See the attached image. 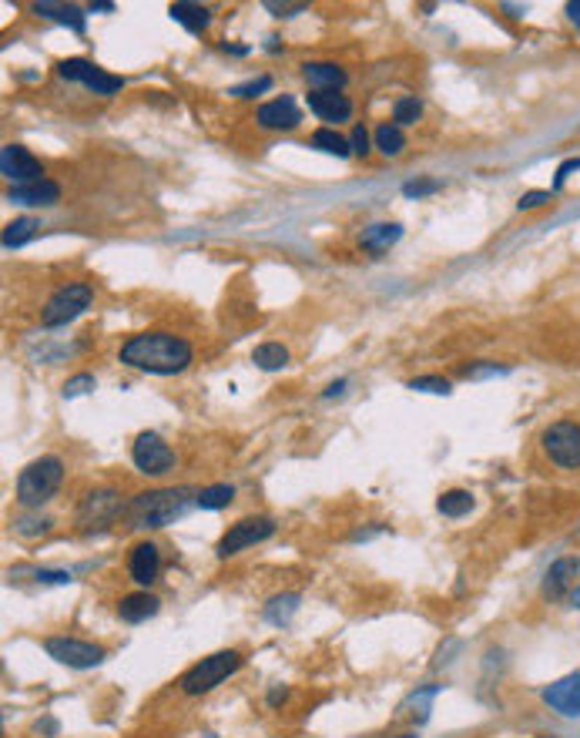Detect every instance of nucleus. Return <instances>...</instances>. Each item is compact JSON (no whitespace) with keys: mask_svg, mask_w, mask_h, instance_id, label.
I'll return each mask as SVG.
<instances>
[{"mask_svg":"<svg viewBox=\"0 0 580 738\" xmlns=\"http://www.w3.org/2000/svg\"><path fill=\"white\" fill-rule=\"evenodd\" d=\"M57 78L84 84V88H88V91H94L98 98H114V94L125 88V78L108 74L104 68H98L94 61H88V57H64V61H57Z\"/></svg>","mask_w":580,"mask_h":738,"instance_id":"nucleus-11","label":"nucleus"},{"mask_svg":"<svg viewBox=\"0 0 580 738\" xmlns=\"http://www.w3.org/2000/svg\"><path fill=\"white\" fill-rule=\"evenodd\" d=\"M554 202V192H547V188H533V192H523L517 202V212H533V208H544Z\"/></svg>","mask_w":580,"mask_h":738,"instance_id":"nucleus-38","label":"nucleus"},{"mask_svg":"<svg viewBox=\"0 0 580 738\" xmlns=\"http://www.w3.org/2000/svg\"><path fill=\"white\" fill-rule=\"evenodd\" d=\"M306 104H309V111L319 118V121H329V128L353 118V101L339 91H312L306 94Z\"/></svg>","mask_w":580,"mask_h":738,"instance_id":"nucleus-17","label":"nucleus"},{"mask_svg":"<svg viewBox=\"0 0 580 738\" xmlns=\"http://www.w3.org/2000/svg\"><path fill=\"white\" fill-rule=\"evenodd\" d=\"M349 145H353V155L369 158V151H373V135H369V128H366V125H356V128H353V135H349Z\"/></svg>","mask_w":580,"mask_h":738,"instance_id":"nucleus-39","label":"nucleus"},{"mask_svg":"<svg viewBox=\"0 0 580 738\" xmlns=\"http://www.w3.org/2000/svg\"><path fill=\"white\" fill-rule=\"evenodd\" d=\"M175 450L168 443L161 433L155 430H145V433H138L135 443H131V463H135L138 473H145V477H165L175 470Z\"/></svg>","mask_w":580,"mask_h":738,"instance_id":"nucleus-8","label":"nucleus"},{"mask_svg":"<svg viewBox=\"0 0 580 738\" xmlns=\"http://www.w3.org/2000/svg\"><path fill=\"white\" fill-rule=\"evenodd\" d=\"M373 148L379 151V155L386 158H399L406 151V135L403 128L393 125V121H383V125H376L373 131Z\"/></svg>","mask_w":580,"mask_h":738,"instance_id":"nucleus-25","label":"nucleus"},{"mask_svg":"<svg viewBox=\"0 0 580 738\" xmlns=\"http://www.w3.org/2000/svg\"><path fill=\"white\" fill-rule=\"evenodd\" d=\"M168 14H171V21L181 24L188 34H205L208 27H212V7H205V4L178 0V4H171V7H168Z\"/></svg>","mask_w":580,"mask_h":738,"instance_id":"nucleus-22","label":"nucleus"},{"mask_svg":"<svg viewBox=\"0 0 580 738\" xmlns=\"http://www.w3.org/2000/svg\"><path fill=\"white\" fill-rule=\"evenodd\" d=\"M272 88V78L269 74H262V78H252V81H245V84H235L232 88V98H259L262 91H269Z\"/></svg>","mask_w":580,"mask_h":738,"instance_id":"nucleus-36","label":"nucleus"},{"mask_svg":"<svg viewBox=\"0 0 580 738\" xmlns=\"http://www.w3.org/2000/svg\"><path fill=\"white\" fill-rule=\"evenodd\" d=\"M41 229V222L34 219V215H21V219H14L7 229H4V249H21L27 242L37 235Z\"/></svg>","mask_w":580,"mask_h":738,"instance_id":"nucleus-29","label":"nucleus"},{"mask_svg":"<svg viewBox=\"0 0 580 738\" xmlns=\"http://www.w3.org/2000/svg\"><path fill=\"white\" fill-rule=\"evenodd\" d=\"M299 604H302L299 594H292V591L275 594V598H269V604L262 608V618L269 624H275V628H285V624L292 621V614L299 611Z\"/></svg>","mask_w":580,"mask_h":738,"instance_id":"nucleus-26","label":"nucleus"},{"mask_svg":"<svg viewBox=\"0 0 580 738\" xmlns=\"http://www.w3.org/2000/svg\"><path fill=\"white\" fill-rule=\"evenodd\" d=\"M473 507H477V500H473V494H470V490H463V487L443 490V494L436 497V510H440L443 517H450V520L467 517Z\"/></svg>","mask_w":580,"mask_h":738,"instance_id":"nucleus-24","label":"nucleus"},{"mask_svg":"<svg viewBox=\"0 0 580 738\" xmlns=\"http://www.w3.org/2000/svg\"><path fill=\"white\" fill-rule=\"evenodd\" d=\"M440 188H443L440 178H416V182H406L403 185V195L406 198H426V195H433V192H440Z\"/></svg>","mask_w":580,"mask_h":738,"instance_id":"nucleus-37","label":"nucleus"},{"mask_svg":"<svg viewBox=\"0 0 580 738\" xmlns=\"http://www.w3.org/2000/svg\"><path fill=\"white\" fill-rule=\"evenodd\" d=\"M198 490L192 487H161V490H145L135 494V500L128 504V524L131 527H171L175 520H181L188 510L195 507Z\"/></svg>","mask_w":580,"mask_h":738,"instance_id":"nucleus-2","label":"nucleus"},{"mask_svg":"<svg viewBox=\"0 0 580 738\" xmlns=\"http://www.w3.org/2000/svg\"><path fill=\"white\" fill-rule=\"evenodd\" d=\"M403 738H416V735H403Z\"/></svg>","mask_w":580,"mask_h":738,"instance_id":"nucleus-50","label":"nucleus"},{"mask_svg":"<svg viewBox=\"0 0 580 738\" xmlns=\"http://www.w3.org/2000/svg\"><path fill=\"white\" fill-rule=\"evenodd\" d=\"M118 363L138 373L178 376L195 363V346L185 336L168 333V329H148V333L128 336L118 349Z\"/></svg>","mask_w":580,"mask_h":738,"instance_id":"nucleus-1","label":"nucleus"},{"mask_svg":"<svg viewBox=\"0 0 580 738\" xmlns=\"http://www.w3.org/2000/svg\"><path fill=\"white\" fill-rule=\"evenodd\" d=\"M94 386H98V379H94L91 373H78V376H71V379H64V386H61V396H64V400H74V396L91 393Z\"/></svg>","mask_w":580,"mask_h":738,"instance_id":"nucleus-33","label":"nucleus"},{"mask_svg":"<svg viewBox=\"0 0 580 738\" xmlns=\"http://www.w3.org/2000/svg\"><path fill=\"white\" fill-rule=\"evenodd\" d=\"M577 172H580V158H567V161H560L557 175H554V188H550V192H560V188L567 185V182L577 175Z\"/></svg>","mask_w":580,"mask_h":738,"instance_id":"nucleus-40","label":"nucleus"},{"mask_svg":"<svg viewBox=\"0 0 580 738\" xmlns=\"http://www.w3.org/2000/svg\"><path fill=\"white\" fill-rule=\"evenodd\" d=\"M232 500H235V487H232V483H212V487L198 490L195 507H202V510H222V507H228Z\"/></svg>","mask_w":580,"mask_h":738,"instance_id":"nucleus-30","label":"nucleus"},{"mask_svg":"<svg viewBox=\"0 0 580 738\" xmlns=\"http://www.w3.org/2000/svg\"><path fill=\"white\" fill-rule=\"evenodd\" d=\"M255 125L262 131H292V128L302 125V111L295 98L289 94H282V98H272V101L259 104L255 108Z\"/></svg>","mask_w":580,"mask_h":738,"instance_id":"nucleus-13","label":"nucleus"},{"mask_svg":"<svg viewBox=\"0 0 580 738\" xmlns=\"http://www.w3.org/2000/svg\"><path fill=\"white\" fill-rule=\"evenodd\" d=\"M564 11H567V21L580 31V0H570V4H567V7H564Z\"/></svg>","mask_w":580,"mask_h":738,"instance_id":"nucleus-44","label":"nucleus"},{"mask_svg":"<svg viewBox=\"0 0 580 738\" xmlns=\"http://www.w3.org/2000/svg\"><path fill=\"white\" fill-rule=\"evenodd\" d=\"M289 349L282 343H259L255 349H252V363L259 366V369H265V373H275V369H285L289 366Z\"/></svg>","mask_w":580,"mask_h":738,"instance_id":"nucleus-28","label":"nucleus"},{"mask_svg":"<svg viewBox=\"0 0 580 738\" xmlns=\"http://www.w3.org/2000/svg\"><path fill=\"white\" fill-rule=\"evenodd\" d=\"M222 51H225V54H239V57H242V54H249L252 47H242V44H228L225 41V44H222Z\"/></svg>","mask_w":580,"mask_h":738,"instance_id":"nucleus-47","label":"nucleus"},{"mask_svg":"<svg viewBox=\"0 0 580 738\" xmlns=\"http://www.w3.org/2000/svg\"><path fill=\"white\" fill-rule=\"evenodd\" d=\"M265 11H272L275 17H295V14H306V4H265Z\"/></svg>","mask_w":580,"mask_h":738,"instance_id":"nucleus-42","label":"nucleus"},{"mask_svg":"<svg viewBox=\"0 0 580 738\" xmlns=\"http://www.w3.org/2000/svg\"><path fill=\"white\" fill-rule=\"evenodd\" d=\"M51 531V520L47 517H21L14 520V534L17 537H41V534Z\"/></svg>","mask_w":580,"mask_h":738,"instance_id":"nucleus-34","label":"nucleus"},{"mask_svg":"<svg viewBox=\"0 0 580 738\" xmlns=\"http://www.w3.org/2000/svg\"><path fill=\"white\" fill-rule=\"evenodd\" d=\"M577 577H580V557H557V561L547 567V574H544L540 594H544L547 601H564V598L574 594Z\"/></svg>","mask_w":580,"mask_h":738,"instance_id":"nucleus-15","label":"nucleus"},{"mask_svg":"<svg viewBox=\"0 0 580 738\" xmlns=\"http://www.w3.org/2000/svg\"><path fill=\"white\" fill-rule=\"evenodd\" d=\"M409 390H416V393H433V396H450L453 393V383L446 379V376H416V379H409Z\"/></svg>","mask_w":580,"mask_h":738,"instance_id":"nucleus-32","label":"nucleus"},{"mask_svg":"<svg viewBox=\"0 0 580 738\" xmlns=\"http://www.w3.org/2000/svg\"><path fill=\"white\" fill-rule=\"evenodd\" d=\"M423 118V101L416 98V94H409V98H399V101L393 104V125L406 128V125H416Z\"/></svg>","mask_w":580,"mask_h":738,"instance_id":"nucleus-31","label":"nucleus"},{"mask_svg":"<svg viewBox=\"0 0 580 738\" xmlns=\"http://www.w3.org/2000/svg\"><path fill=\"white\" fill-rule=\"evenodd\" d=\"M275 520L269 514H252V517H242L235 520L225 534H222V541L215 544V557L218 561H228V557H235V554L249 551L255 544L269 541L272 534H275Z\"/></svg>","mask_w":580,"mask_h":738,"instance_id":"nucleus-7","label":"nucleus"},{"mask_svg":"<svg viewBox=\"0 0 580 738\" xmlns=\"http://www.w3.org/2000/svg\"><path fill=\"white\" fill-rule=\"evenodd\" d=\"M312 148H319V151H326V155H336V158H349L353 155V145H349V138L339 135L336 128H316L309 138Z\"/></svg>","mask_w":580,"mask_h":738,"instance_id":"nucleus-27","label":"nucleus"},{"mask_svg":"<svg viewBox=\"0 0 580 738\" xmlns=\"http://www.w3.org/2000/svg\"><path fill=\"white\" fill-rule=\"evenodd\" d=\"M302 78L312 84V91H339L349 81V74L342 71V64L336 61H306L302 64Z\"/></svg>","mask_w":580,"mask_h":738,"instance_id":"nucleus-19","label":"nucleus"},{"mask_svg":"<svg viewBox=\"0 0 580 738\" xmlns=\"http://www.w3.org/2000/svg\"><path fill=\"white\" fill-rule=\"evenodd\" d=\"M540 698L550 712H557L564 718H580V671H570V675L550 681L540 691Z\"/></svg>","mask_w":580,"mask_h":738,"instance_id":"nucleus-14","label":"nucleus"},{"mask_svg":"<svg viewBox=\"0 0 580 738\" xmlns=\"http://www.w3.org/2000/svg\"><path fill=\"white\" fill-rule=\"evenodd\" d=\"M503 373H507V366H497V363H490V359H480V363H470L460 369L463 379H490V376H503Z\"/></svg>","mask_w":580,"mask_h":738,"instance_id":"nucleus-35","label":"nucleus"},{"mask_svg":"<svg viewBox=\"0 0 580 738\" xmlns=\"http://www.w3.org/2000/svg\"><path fill=\"white\" fill-rule=\"evenodd\" d=\"M540 450L557 470H580V423L554 420L540 433Z\"/></svg>","mask_w":580,"mask_h":738,"instance_id":"nucleus-6","label":"nucleus"},{"mask_svg":"<svg viewBox=\"0 0 580 738\" xmlns=\"http://www.w3.org/2000/svg\"><path fill=\"white\" fill-rule=\"evenodd\" d=\"M242 661H245V658H242V651H235V648L215 651V655H208L202 658V661H195L192 668H185L181 678H178V688H181L188 698L208 695V691H215L218 685H225L228 678L242 668Z\"/></svg>","mask_w":580,"mask_h":738,"instance_id":"nucleus-4","label":"nucleus"},{"mask_svg":"<svg viewBox=\"0 0 580 738\" xmlns=\"http://www.w3.org/2000/svg\"><path fill=\"white\" fill-rule=\"evenodd\" d=\"M285 698H289V691H285V688H282V685H279V688H272V691H269V705H272V708H279L282 702H285Z\"/></svg>","mask_w":580,"mask_h":738,"instance_id":"nucleus-45","label":"nucleus"},{"mask_svg":"<svg viewBox=\"0 0 580 738\" xmlns=\"http://www.w3.org/2000/svg\"><path fill=\"white\" fill-rule=\"evenodd\" d=\"M540 738H544V735H540Z\"/></svg>","mask_w":580,"mask_h":738,"instance_id":"nucleus-51","label":"nucleus"},{"mask_svg":"<svg viewBox=\"0 0 580 738\" xmlns=\"http://www.w3.org/2000/svg\"><path fill=\"white\" fill-rule=\"evenodd\" d=\"M88 11H104V14H111L114 11V4H91V7H88Z\"/></svg>","mask_w":580,"mask_h":738,"instance_id":"nucleus-48","label":"nucleus"},{"mask_svg":"<svg viewBox=\"0 0 580 738\" xmlns=\"http://www.w3.org/2000/svg\"><path fill=\"white\" fill-rule=\"evenodd\" d=\"M346 386H349V379H336V383L326 386V393H322V400H332V396H342L346 393Z\"/></svg>","mask_w":580,"mask_h":738,"instance_id":"nucleus-43","label":"nucleus"},{"mask_svg":"<svg viewBox=\"0 0 580 738\" xmlns=\"http://www.w3.org/2000/svg\"><path fill=\"white\" fill-rule=\"evenodd\" d=\"M44 651L47 658H54L57 665H67L74 671H88V668H98L108 658L101 645H94V641H84V638H74V635H51L44 638Z\"/></svg>","mask_w":580,"mask_h":738,"instance_id":"nucleus-9","label":"nucleus"},{"mask_svg":"<svg viewBox=\"0 0 580 738\" xmlns=\"http://www.w3.org/2000/svg\"><path fill=\"white\" fill-rule=\"evenodd\" d=\"M158 611H161V601H158L151 591L125 594V598L118 601V618L128 624H145L148 618H155Z\"/></svg>","mask_w":580,"mask_h":738,"instance_id":"nucleus-20","label":"nucleus"},{"mask_svg":"<svg viewBox=\"0 0 580 738\" xmlns=\"http://www.w3.org/2000/svg\"><path fill=\"white\" fill-rule=\"evenodd\" d=\"M37 732H47V735H54V732H57V722H54V718H44V722H37Z\"/></svg>","mask_w":580,"mask_h":738,"instance_id":"nucleus-46","label":"nucleus"},{"mask_svg":"<svg viewBox=\"0 0 580 738\" xmlns=\"http://www.w3.org/2000/svg\"><path fill=\"white\" fill-rule=\"evenodd\" d=\"M34 14L37 17H47V21H57L64 27H71L74 34H84L88 27V14L81 7H74V4H34Z\"/></svg>","mask_w":580,"mask_h":738,"instance_id":"nucleus-23","label":"nucleus"},{"mask_svg":"<svg viewBox=\"0 0 580 738\" xmlns=\"http://www.w3.org/2000/svg\"><path fill=\"white\" fill-rule=\"evenodd\" d=\"M34 577L41 584H71V571H47V567H37Z\"/></svg>","mask_w":580,"mask_h":738,"instance_id":"nucleus-41","label":"nucleus"},{"mask_svg":"<svg viewBox=\"0 0 580 738\" xmlns=\"http://www.w3.org/2000/svg\"><path fill=\"white\" fill-rule=\"evenodd\" d=\"M7 202L24 208H51L61 202V185L51 182V178H41L34 185H14L7 188Z\"/></svg>","mask_w":580,"mask_h":738,"instance_id":"nucleus-18","label":"nucleus"},{"mask_svg":"<svg viewBox=\"0 0 580 738\" xmlns=\"http://www.w3.org/2000/svg\"><path fill=\"white\" fill-rule=\"evenodd\" d=\"M128 514L125 500L114 487H98L91 494H84L81 497V507H78V524H81L84 531H104V527H111L114 520Z\"/></svg>","mask_w":580,"mask_h":738,"instance_id":"nucleus-10","label":"nucleus"},{"mask_svg":"<svg viewBox=\"0 0 580 738\" xmlns=\"http://www.w3.org/2000/svg\"><path fill=\"white\" fill-rule=\"evenodd\" d=\"M94 302V289L91 282H64V286H57V289L47 296V302H44L41 309V326L44 329H61V326H71L78 316H84V312L91 309Z\"/></svg>","mask_w":580,"mask_h":738,"instance_id":"nucleus-5","label":"nucleus"},{"mask_svg":"<svg viewBox=\"0 0 580 738\" xmlns=\"http://www.w3.org/2000/svg\"><path fill=\"white\" fill-rule=\"evenodd\" d=\"M0 175L14 185H34L44 178V165L37 161L31 148L24 145H4L0 148Z\"/></svg>","mask_w":580,"mask_h":738,"instance_id":"nucleus-12","label":"nucleus"},{"mask_svg":"<svg viewBox=\"0 0 580 738\" xmlns=\"http://www.w3.org/2000/svg\"><path fill=\"white\" fill-rule=\"evenodd\" d=\"M158 574H161V551H158L155 541H138L131 551H128V577L148 591L151 584L158 581Z\"/></svg>","mask_w":580,"mask_h":738,"instance_id":"nucleus-16","label":"nucleus"},{"mask_svg":"<svg viewBox=\"0 0 580 738\" xmlns=\"http://www.w3.org/2000/svg\"><path fill=\"white\" fill-rule=\"evenodd\" d=\"M64 460L54 457V453H44V457L31 460L27 467L17 473V483H14V500L21 504L24 510H41L47 500L57 497V490L64 483Z\"/></svg>","mask_w":580,"mask_h":738,"instance_id":"nucleus-3","label":"nucleus"},{"mask_svg":"<svg viewBox=\"0 0 580 738\" xmlns=\"http://www.w3.org/2000/svg\"><path fill=\"white\" fill-rule=\"evenodd\" d=\"M403 239V225L399 222H376V225H366L363 235H359V245L373 255H383Z\"/></svg>","mask_w":580,"mask_h":738,"instance_id":"nucleus-21","label":"nucleus"},{"mask_svg":"<svg viewBox=\"0 0 580 738\" xmlns=\"http://www.w3.org/2000/svg\"><path fill=\"white\" fill-rule=\"evenodd\" d=\"M570 604H574V608H577V611H580V584H577V587H574V594H570Z\"/></svg>","mask_w":580,"mask_h":738,"instance_id":"nucleus-49","label":"nucleus"}]
</instances>
